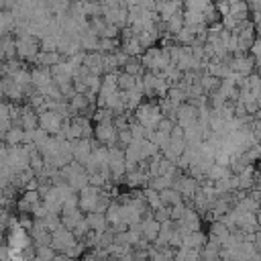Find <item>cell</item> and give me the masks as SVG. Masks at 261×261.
Returning <instances> with one entry per match:
<instances>
[{
  "mask_svg": "<svg viewBox=\"0 0 261 261\" xmlns=\"http://www.w3.org/2000/svg\"><path fill=\"white\" fill-rule=\"evenodd\" d=\"M175 41L179 43V45H194V41H196V27H184L177 35H175Z\"/></svg>",
  "mask_w": 261,
  "mask_h": 261,
  "instance_id": "obj_26",
  "label": "cell"
},
{
  "mask_svg": "<svg viewBox=\"0 0 261 261\" xmlns=\"http://www.w3.org/2000/svg\"><path fill=\"white\" fill-rule=\"evenodd\" d=\"M80 43H82V49H84L86 53H92V51H98V47H100V37L94 35V33L88 29V31H84V33L80 35Z\"/></svg>",
  "mask_w": 261,
  "mask_h": 261,
  "instance_id": "obj_21",
  "label": "cell"
},
{
  "mask_svg": "<svg viewBox=\"0 0 261 261\" xmlns=\"http://www.w3.org/2000/svg\"><path fill=\"white\" fill-rule=\"evenodd\" d=\"M41 202H43V196H41L39 190H24V192L20 194V198L16 200L14 210H16V212H31V214H33V210H35Z\"/></svg>",
  "mask_w": 261,
  "mask_h": 261,
  "instance_id": "obj_6",
  "label": "cell"
},
{
  "mask_svg": "<svg viewBox=\"0 0 261 261\" xmlns=\"http://www.w3.org/2000/svg\"><path fill=\"white\" fill-rule=\"evenodd\" d=\"M51 234H53V239H51V247H53L57 253H65V251L77 241L75 234H73V230H71V228H65L63 224L57 226Z\"/></svg>",
  "mask_w": 261,
  "mask_h": 261,
  "instance_id": "obj_5",
  "label": "cell"
},
{
  "mask_svg": "<svg viewBox=\"0 0 261 261\" xmlns=\"http://www.w3.org/2000/svg\"><path fill=\"white\" fill-rule=\"evenodd\" d=\"M143 59V65L149 69V71H155V73H163L173 61H171V55H169V49L163 47V45H153V47H147L145 53L141 55Z\"/></svg>",
  "mask_w": 261,
  "mask_h": 261,
  "instance_id": "obj_1",
  "label": "cell"
},
{
  "mask_svg": "<svg viewBox=\"0 0 261 261\" xmlns=\"http://www.w3.org/2000/svg\"><path fill=\"white\" fill-rule=\"evenodd\" d=\"M153 218L157 222H165V220H171V206H161L157 210H153Z\"/></svg>",
  "mask_w": 261,
  "mask_h": 261,
  "instance_id": "obj_36",
  "label": "cell"
},
{
  "mask_svg": "<svg viewBox=\"0 0 261 261\" xmlns=\"http://www.w3.org/2000/svg\"><path fill=\"white\" fill-rule=\"evenodd\" d=\"M143 196H145L147 204H149L153 210H157V208L165 206V204H163V200H161V192H157V190H153V188H145V190H143Z\"/></svg>",
  "mask_w": 261,
  "mask_h": 261,
  "instance_id": "obj_28",
  "label": "cell"
},
{
  "mask_svg": "<svg viewBox=\"0 0 261 261\" xmlns=\"http://www.w3.org/2000/svg\"><path fill=\"white\" fill-rule=\"evenodd\" d=\"M133 141H135V137H133L130 126H128V128H120V130H118V141H116V145H118V147L126 149V147L133 143Z\"/></svg>",
  "mask_w": 261,
  "mask_h": 261,
  "instance_id": "obj_34",
  "label": "cell"
},
{
  "mask_svg": "<svg viewBox=\"0 0 261 261\" xmlns=\"http://www.w3.org/2000/svg\"><path fill=\"white\" fill-rule=\"evenodd\" d=\"M14 124L22 126L24 130H35V128H39V112H37L35 108H31L29 104H24L18 122H14Z\"/></svg>",
  "mask_w": 261,
  "mask_h": 261,
  "instance_id": "obj_12",
  "label": "cell"
},
{
  "mask_svg": "<svg viewBox=\"0 0 261 261\" xmlns=\"http://www.w3.org/2000/svg\"><path fill=\"white\" fill-rule=\"evenodd\" d=\"M14 39H16V55H18V59H22L27 63H33L35 57L41 51V39L35 37V35H20V37H14Z\"/></svg>",
  "mask_w": 261,
  "mask_h": 261,
  "instance_id": "obj_3",
  "label": "cell"
},
{
  "mask_svg": "<svg viewBox=\"0 0 261 261\" xmlns=\"http://www.w3.org/2000/svg\"><path fill=\"white\" fill-rule=\"evenodd\" d=\"M141 230H143V237L151 243H155L159 239V230H161V222H157L155 218H145L141 222Z\"/></svg>",
  "mask_w": 261,
  "mask_h": 261,
  "instance_id": "obj_16",
  "label": "cell"
},
{
  "mask_svg": "<svg viewBox=\"0 0 261 261\" xmlns=\"http://www.w3.org/2000/svg\"><path fill=\"white\" fill-rule=\"evenodd\" d=\"M171 186H173V177H167V175H155L149 181V188H153L157 192H163V190H167Z\"/></svg>",
  "mask_w": 261,
  "mask_h": 261,
  "instance_id": "obj_30",
  "label": "cell"
},
{
  "mask_svg": "<svg viewBox=\"0 0 261 261\" xmlns=\"http://www.w3.org/2000/svg\"><path fill=\"white\" fill-rule=\"evenodd\" d=\"M135 118L145 124L147 128H157L159 120L163 118V112H161V106L157 102V98H147L137 110H135Z\"/></svg>",
  "mask_w": 261,
  "mask_h": 261,
  "instance_id": "obj_2",
  "label": "cell"
},
{
  "mask_svg": "<svg viewBox=\"0 0 261 261\" xmlns=\"http://www.w3.org/2000/svg\"><path fill=\"white\" fill-rule=\"evenodd\" d=\"M202 12H204V22H206L208 27H210V24H214V22H220V18H222V16H220V12L216 10L214 2H210Z\"/></svg>",
  "mask_w": 261,
  "mask_h": 261,
  "instance_id": "obj_31",
  "label": "cell"
},
{
  "mask_svg": "<svg viewBox=\"0 0 261 261\" xmlns=\"http://www.w3.org/2000/svg\"><path fill=\"white\" fill-rule=\"evenodd\" d=\"M251 53L255 55V59H261V37L255 39V43H253V47H251Z\"/></svg>",
  "mask_w": 261,
  "mask_h": 261,
  "instance_id": "obj_43",
  "label": "cell"
},
{
  "mask_svg": "<svg viewBox=\"0 0 261 261\" xmlns=\"http://www.w3.org/2000/svg\"><path fill=\"white\" fill-rule=\"evenodd\" d=\"M84 65L90 69V73L104 75V53H100V51L86 53V57H84Z\"/></svg>",
  "mask_w": 261,
  "mask_h": 261,
  "instance_id": "obj_14",
  "label": "cell"
},
{
  "mask_svg": "<svg viewBox=\"0 0 261 261\" xmlns=\"http://www.w3.org/2000/svg\"><path fill=\"white\" fill-rule=\"evenodd\" d=\"M63 59H67L65 55H61L59 51H39V55L35 57V61H33V65H41V67H53V65H57V63H61Z\"/></svg>",
  "mask_w": 261,
  "mask_h": 261,
  "instance_id": "obj_13",
  "label": "cell"
},
{
  "mask_svg": "<svg viewBox=\"0 0 261 261\" xmlns=\"http://www.w3.org/2000/svg\"><path fill=\"white\" fill-rule=\"evenodd\" d=\"M90 230H92V228H90V222H88V218H84V220L73 228V234H75V239H77V241H84V239H86V234H88Z\"/></svg>",
  "mask_w": 261,
  "mask_h": 261,
  "instance_id": "obj_37",
  "label": "cell"
},
{
  "mask_svg": "<svg viewBox=\"0 0 261 261\" xmlns=\"http://www.w3.org/2000/svg\"><path fill=\"white\" fill-rule=\"evenodd\" d=\"M208 234L206 232H202V230H194V232H190V234H186L184 237V245L181 247H188V249H202L206 243H208Z\"/></svg>",
  "mask_w": 261,
  "mask_h": 261,
  "instance_id": "obj_17",
  "label": "cell"
},
{
  "mask_svg": "<svg viewBox=\"0 0 261 261\" xmlns=\"http://www.w3.org/2000/svg\"><path fill=\"white\" fill-rule=\"evenodd\" d=\"M137 82H139L137 75H130V73H126V71H120V73H118V90H120V92L135 90V88H137Z\"/></svg>",
  "mask_w": 261,
  "mask_h": 261,
  "instance_id": "obj_27",
  "label": "cell"
},
{
  "mask_svg": "<svg viewBox=\"0 0 261 261\" xmlns=\"http://www.w3.org/2000/svg\"><path fill=\"white\" fill-rule=\"evenodd\" d=\"M31 77H33V84H35L37 92L53 84V73H51V67L33 65V67H31Z\"/></svg>",
  "mask_w": 261,
  "mask_h": 261,
  "instance_id": "obj_9",
  "label": "cell"
},
{
  "mask_svg": "<svg viewBox=\"0 0 261 261\" xmlns=\"http://www.w3.org/2000/svg\"><path fill=\"white\" fill-rule=\"evenodd\" d=\"M220 82H222L220 77H216V75H212V73H208V71H204L202 77H200V84H202V88H204L206 94L218 90V88H220Z\"/></svg>",
  "mask_w": 261,
  "mask_h": 261,
  "instance_id": "obj_25",
  "label": "cell"
},
{
  "mask_svg": "<svg viewBox=\"0 0 261 261\" xmlns=\"http://www.w3.org/2000/svg\"><path fill=\"white\" fill-rule=\"evenodd\" d=\"M2 143L8 145V147H16V145H22L24 143V128L14 124L4 137H2Z\"/></svg>",
  "mask_w": 261,
  "mask_h": 261,
  "instance_id": "obj_20",
  "label": "cell"
},
{
  "mask_svg": "<svg viewBox=\"0 0 261 261\" xmlns=\"http://www.w3.org/2000/svg\"><path fill=\"white\" fill-rule=\"evenodd\" d=\"M228 234H230V228H228L222 220H212V222H210V230H208V237H210V239H216V241H220V245H222V241H224Z\"/></svg>",
  "mask_w": 261,
  "mask_h": 261,
  "instance_id": "obj_22",
  "label": "cell"
},
{
  "mask_svg": "<svg viewBox=\"0 0 261 261\" xmlns=\"http://www.w3.org/2000/svg\"><path fill=\"white\" fill-rule=\"evenodd\" d=\"M29 234H31V239H33V243H35L37 247L51 245V239H53L51 230L43 224V220H35V224H33V228L29 230Z\"/></svg>",
  "mask_w": 261,
  "mask_h": 261,
  "instance_id": "obj_11",
  "label": "cell"
},
{
  "mask_svg": "<svg viewBox=\"0 0 261 261\" xmlns=\"http://www.w3.org/2000/svg\"><path fill=\"white\" fill-rule=\"evenodd\" d=\"M175 124H177L175 120H171V118L163 116V118L159 120V124H157V130H161V133H167V135H171V130H173V126H175Z\"/></svg>",
  "mask_w": 261,
  "mask_h": 261,
  "instance_id": "obj_38",
  "label": "cell"
},
{
  "mask_svg": "<svg viewBox=\"0 0 261 261\" xmlns=\"http://www.w3.org/2000/svg\"><path fill=\"white\" fill-rule=\"evenodd\" d=\"M118 47H120V39H106V37H100V47H98L100 53H114Z\"/></svg>",
  "mask_w": 261,
  "mask_h": 261,
  "instance_id": "obj_32",
  "label": "cell"
},
{
  "mask_svg": "<svg viewBox=\"0 0 261 261\" xmlns=\"http://www.w3.org/2000/svg\"><path fill=\"white\" fill-rule=\"evenodd\" d=\"M253 243H255V247H257V251L261 253V228H259V230L255 232V241H253Z\"/></svg>",
  "mask_w": 261,
  "mask_h": 261,
  "instance_id": "obj_44",
  "label": "cell"
},
{
  "mask_svg": "<svg viewBox=\"0 0 261 261\" xmlns=\"http://www.w3.org/2000/svg\"><path fill=\"white\" fill-rule=\"evenodd\" d=\"M220 20H222L224 29H228V31H234V29H237V27L241 24V22H239V20H237V18H234L232 14H224V16L220 18Z\"/></svg>",
  "mask_w": 261,
  "mask_h": 261,
  "instance_id": "obj_40",
  "label": "cell"
},
{
  "mask_svg": "<svg viewBox=\"0 0 261 261\" xmlns=\"http://www.w3.org/2000/svg\"><path fill=\"white\" fill-rule=\"evenodd\" d=\"M214 6L220 12V16H224V14L230 12V0H214Z\"/></svg>",
  "mask_w": 261,
  "mask_h": 261,
  "instance_id": "obj_41",
  "label": "cell"
},
{
  "mask_svg": "<svg viewBox=\"0 0 261 261\" xmlns=\"http://www.w3.org/2000/svg\"><path fill=\"white\" fill-rule=\"evenodd\" d=\"M188 208L190 206H186V204H177V206H171V220H181L184 216H186V212H188Z\"/></svg>",
  "mask_w": 261,
  "mask_h": 261,
  "instance_id": "obj_39",
  "label": "cell"
},
{
  "mask_svg": "<svg viewBox=\"0 0 261 261\" xmlns=\"http://www.w3.org/2000/svg\"><path fill=\"white\" fill-rule=\"evenodd\" d=\"M184 20H186L188 27L206 24V22H204V12H202V10H192V8H184Z\"/></svg>",
  "mask_w": 261,
  "mask_h": 261,
  "instance_id": "obj_24",
  "label": "cell"
},
{
  "mask_svg": "<svg viewBox=\"0 0 261 261\" xmlns=\"http://www.w3.org/2000/svg\"><path fill=\"white\" fill-rule=\"evenodd\" d=\"M37 257L43 261H53L57 257V251L51 245H43V247H37Z\"/></svg>",
  "mask_w": 261,
  "mask_h": 261,
  "instance_id": "obj_35",
  "label": "cell"
},
{
  "mask_svg": "<svg viewBox=\"0 0 261 261\" xmlns=\"http://www.w3.org/2000/svg\"><path fill=\"white\" fill-rule=\"evenodd\" d=\"M198 116H200V110H198V106H194L192 102H184V104L177 106V124H179V126L188 128L190 124L198 122Z\"/></svg>",
  "mask_w": 261,
  "mask_h": 261,
  "instance_id": "obj_8",
  "label": "cell"
},
{
  "mask_svg": "<svg viewBox=\"0 0 261 261\" xmlns=\"http://www.w3.org/2000/svg\"><path fill=\"white\" fill-rule=\"evenodd\" d=\"M232 171H230V167H224V165H218L216 161L212 163V167L208 169V173H206V177L208 179H212V181H216V179H222V177H226V175H230Z\"/></svg>",
  "mask_w": 261,
  "mask_h": 261,
  "instance_id": "obj_29",
  "label": "cell"
},
{
  "mask_svg": "<svg viewBox=\"0 0 261 261\" xmlns=\"http://www.w3.org/2000/svg\"><path fill=\"white\" fill-rule=\"evenodd\" d=\"M63 120L65 118L61 114H57L55 110H43V112H39V126L45 128L49 135H57L61 130V126H63Z\"/></svg>",
  "mask_w": 261,
  "mask_h": 261,
  "instance_id": "obj_7",
  "label": "cell"
},
{
  "mask_svg": "<svg viewBox=\"0 0 261 261\" xmlns=\"http://www.w3.org/2000/svg\"><path fill=\"white\" fill-rule=\"evenodd\" d=\"M161 200H163L165 206H177V204H184V196H181V192L175 190L173 186L161 192Z\"/></svg>",
  "mask_w": 261,
  "mask_h": 261,
  "instance_id": "obj_23",
  "label": "cell"
},
{
  "mask_svg": "<svg viewBox=\"0 0 261 261\" xmlns=\"http://www.w3.org/2000/svg\"><path fill=\"white\" fill-rule=\"evenodd\" d=\"M86 218V212L82 210V208H73V210H63L61 212V224L65 226V228H75L82 220Z\"/></svg>",
  "mask_w": 261,
  "mask_h": 261,
  "instance_id": "obj_15",
  "label": "cell"
},
{
  "mask_svg": "<svg viewBox=\"0 0 261 261\" xmlns=\"http://www.w3.org/2000/svg\"><path fill=\"white\" fill-rule=\"evenodd\" d=\"M120 49H122L124 53H128L130 57H141V55L145 53V47L141 45V41H139L137 35L130 37V39H126V41H120Z\"/></svg>",
  "mask_w": 261,
  "mask_h": 261,
  "instance_id": "obj_19",
  "label": "cell"
},
{
  "mask_svg": "<svg viewBox=\"0 0 261 261\" xmlns=\"http://www.w3.org/2000/svg\"><path fill=\"white\" fill-rule=\"evenodd\" d=\"M86 218L90 222V228L96 230V232H100V234L110 226L108 220H106V212H88Z\"/></svg>",
  "mask_w": 261,
  "mask_h": 261,
  "instance_id": "obj_18",
  "label": "cell"
},
{
  "mask_svg": "<svg viewBox=\"0 0 261 261\" xmlns=\"http://www.w3.org/2000/svg\"><path fill=\"white\" fill-rule=\"evenodd\" d=\"M251 20H253V27H255V33H257V37H261V10H257V12H251Z\"/></svg>",
  "mask_w": 261,
  "mask_h": 261,
  "instance_id": "obj_42",
  "label": "cell"
},
{
  "mask_svg": "<svg viewBox=\"0 0 261 261\" xmlns=\"http://www.w3.org/2000/svg\"><path fill=\"white\" fill-rule=\"evenodd\" d=\"M94 139H96L100 145L114 147L116 141H118V128H116L114 120H110V122H98V124L94 126Z\"/></svg>",
  "mask_w": 261,
  "mask_h": 261,
  "instance_id": "obj_4",
  "label": "cell"
},
{
  "mask_svg": "<svg viewBox=\"0 0 261 261\" xmlns=\"http://www.w3.org/2000/svg\"><path fill=\"white\" fill-rule=\"evenodd\" d=\"M94 153V139H75L73 141V159L86 163Z\"/></svg>",
  "mask_w": 261,
  "mask_h": 261,
  "instance_id": "obj_10",
  "label": "cell"
},
{
  "mask_svg": "<svg viewBox=\"0 0 261 261\" xmlns=\"http://www.w3.org/2000/svg\"><path fill=\"white\" fill-rule=\"evenodd\" d=\"M106 18L104 16H92L90 18V24H88V29L94 33V35H98V37H102V33H104V29H106Z\"/></svg>",
  "mask_w": 261,
  "mask_h": 261,
  "instance_id": "obj_33",
  "label": "cell"
}]
</instances>
